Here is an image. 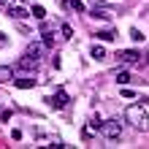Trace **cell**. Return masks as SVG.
I'll use <instances>...</instances> for the list:
<instances>
[{
  "instance_id": "cell-1",
  "label": "cell",
  "mask_w": 149,
  "mask_h": 149,
  "mask_svg": "<svg viewBox=\"0 0 149 149\" xmlns=\"http://www.w3.org/2000/svg\"><path fill=\"white\" fill-rule=\"evenodd\" d=\"M125 119H127V125H130V127L141 130V133H146V130H149V117H146V111H144L141 106H127Z\"/></svg>"
},
{
  "instance_id": "cell-2",
  "label": "cell",
  "mask_w": 149,
  "mask_h": 149,
  "mask_svg": "<svg viewBox=\"0 0 149 149\" xmlns=\"http://www.w3.org/2000/svg\"><path fill=\"white\" fill-rule=\"evenodd\" d=\"M98 127L106 138H119L122 136V122H117V119H100Z\"/></svg>"
},
{
  "instance_id": "cell-3",
  "label": "cell",
  "mask_w": 149,
  "mask_h": 149,
  "mask_svg": "<svg viewBox=\"0 0 149 149\" xmlns=\"http://www.w3.org/2000/svg\"><path fill=\"white\" fill-rule=\"evenodd\" d=\"M144 54L141 52H136V49H125V52H117V60L119 63H125V65H136V63H141L144 65Z\"/></svg>"
},
{
  "instance_id": "cell-4",
  "label": "cell",
  "mask_w": 149,
  "mask_h": 149,
  "mask_svg": "<svg viewBox=\"0 0 149 149\" xmlns=\"http://www.w3.org/2000/svg\"><path fill=\"white\" fill-rule=\"evenodd\" d=\"M43 52H46V43H30V46L27 49H24V54H27L30 60H36V63H41V60H43Z\"/></svg>"
},
{
  "instance_id": "cell-5",
  "label": "cell",
  "mask_w": 149,
  "mask_h": 149,
  "mask_svg": "<svg viewBox=\"0 0 149 149\" xmlns=\"http://www.w3.org/2000/svg\"><path fill=\"white\" fill-rule=\"evenodd\" d=\"M68 100H71V98H68V92H65V90H60V92L52 95V98H46V103H49L52 109H65V106H68Z\"/></svg>"
},
{
  "instance_id": "cell-6",
  "label": "cell",
  "mask_w": 149,
  "mask_h": 149,
  "mask_svg": "<svg viewBox=\"0 0 149 149\" xmlns=\"http://www.w3.org/2000/svg\"><path fill=\"white\" fill-rule=\"evenodd\" d=\"M14 84L19 87V90H30V87H36V84H38V79L33 76V73H27V76H22V73H19V76L14 79Z\"/></svg>"
},
{
  "instance_id": "cell-7",
  "label": "cell",
  "mask_w": 149,
  "mask_h": 149,
  "mask_svg": "<svg viewBox=\"0 0 149 149\" xmlns=\"http://www.w3.org/2000/svg\"><path fill=\"white\" fill-rule=\"evenodd\" d=\"M8 16H11V19H16V22H22V19H27V11H24V8H16V6H11L8 8Z\"/></svg>"
},
{
  "instance_id": "cell-8",
  "label": "cell",
  "mask_w": 149,
  "mask_h": 149,
  "mask_svg": "<svg viewBox=\"0 0 149 149\" xmlns=\"http://www.w3.org/2000/svg\"><path fill=\"white\" fill-rule=\"evenodd\" d=\"M11 79H14V68H8V65H0V84L11 81Z\"/></svg>"
},
{
  "instance_id": "cell-9",
  "label": "cell",
  "mask_w": 149,
  "mask_h": 149,
  "mask_svg": "<svg viewBox=\"0 0 149 149\" xmlns=\"http://www.w3.org/2000/svg\"><path fill=\"white\" fill-rule=\"evenodd\" d=\"M111 8H95V11H92V16H95V19H111Z\"/></svg>"
},
{
  "instance_id": "cell-10",
  "label": "cell",
  "mask_w": 149,
  "mask_h": 149,
  "mask_svg": "<svg viewBox=\"0 0 149 149\" xmlns=\"http://www.w3.org/2000/svg\"><path fill=\"white\" fill-rule=\"evenodd\" d=\"M36 65H38V63H36V60H30L27 54L19 60V68H24V71H36Z\"/></svg>"
},
{
  "instance_id": "cell-11",
  "label": "cell",
  "mask_w": 149,
  "mask_h": 149,
  "mask_svg": "<svg viewBox=\"0 0 149 149\" xmlns=\"http://www.w3.org/2000/svg\"><path fill=\"white\" fill-rule=\"evenodd\" d=\"M117 81H119L122 87H125V84H130V81H133V76H130L127 71H122V73H117Z\"/></svg>"
},
{
  "instance_id": "cell-12",
  "label": "cell",
  "mask_w": 149,
  "mask_h": 149,
  "mask_svg": "<svg viewBox=\"0 0 149 149\" xmlns=\"http://www.w3.org/2000/svg\"><path fill=\"white\" fill-rule=\"evenodd\" d=\"M98 38H100V41H114V38H117V33H114V30H100Z\"/></svg>"
},
{
  "instance_id": "cell-13",
  "label": "cell",
  "mask_w": 149,
  "mask_h": 149,
  "mask_svg": "<svg viewBox=\"0 0 149 149\" xmlns=\"http://www.w3.org/2000/svg\"><path fill=\"white\" fill-rule=\"evenodd\" d=\"M92 57L95 60H106V49L103 46H92Z\"/></svg>"
},
{
  "instance_id": "cell-14",
  "label": "cell",
  "mask_w": 149,
  "mask_h": 149,
  "mask_svg": "<svg viewBox=\"0 0 149 149\" xmlns=\"http://www.w3.org/2000/svg\"><path fill=\"white\" fill-rule=\"evenodd\" d=\"M33 16H38V19H46V8H43V6H33Z\"/></svg>"
},
{
  "instance_id": "cell-15",
  "label": "cell",
  "mask_w": 149,
  "mask_h": 149,
  "mask_svg": "<svg viewBox=\"0 0 149 149\" xmlns=\"http://www.w3.org/2000/svg\"><path fill=\"white\" fill-rule=\"evenodd\" d=\"M68 3H71L76 11H84V3H81V0H68Z\"/></svg>"
},
{
  "instance_id": "cell-16",
  "label": "cell",
  "mask_w": 149,
  "mask_h": 149,
  "mask_svg": "<svg viewBox=\"0 0 149 149\" xmlns=\"http://www.w3.org/2000/svg\"><path fill=\"white\" fill-rule=\"evenodd\" d=\"M122 98H130V100H136V92H133V90H127V87H125V90H122Z\"/></svg>"
},
{
  "instance_id": "cell-17",
  "label": "cell",
  "mask_w": 149,
  "mask_h": 149,
  "mask_svg": "<svg viewBox=\"0 0 149 149\" xmlns=\"http://www.w3.org/2000/svg\"><path fill=\"white\" fill-rule=\"evenodd\" d=\"M130 36H133V41H144V36H141L138 30H130Z\"/></svg>"
},
{
  "instance_id": "cell-18",
  "label": "cell",
  "mask_w": 149,
  "mask_h": 149,
  "mask_svg": "<svg viewBox=\"0 0 149 149\" xmlns=\"http://www.w3.org/2000/svg\"><path fill=\"white\" fill-rule=\"evenodd\" d=\"M0 6H3V8H11V6H14V0H0Z\"/></svg>"
},
{
  "instance_id": "cell-19",
  "label": "cell",
  "mask_w": 149,
  "mask_h": 149,
  "mask_svg": "<svg viewBox=\"0 0 149 149\" xmlns=\"http://www.w3.org/2000/svg\"><path fill=\"white\" fill-rule=\"evenodd\" d=\"M0 46H6V36H3V33H0Z\"/></svg>"
}]
</instances>
